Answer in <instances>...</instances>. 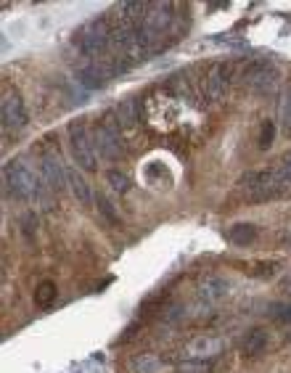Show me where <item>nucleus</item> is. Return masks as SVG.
<instances>
[{"mask_svg":"<svg viewBox=\"0 0 291 373\" xmlns=\"http://www.w3.org/2000/svg\"><path fill=\"white\" fill-rule=\"evenodd\" d=\"M3 177H6V191H11L16 199H40L45 204H51L42 188L45 180L35 175L24 159H11L3 170Z\"/></svg>","mask_w":291,"mask_h":373,"instance_id":"f257e3e1","label":"nucleus"},{"mask_svg":"<svg viewBox=\"0 0 291 373\" xmlns=\"http://www.w3.org/2000/svg\"><path fill=\"white\" fill-rule=\"evenodd\" d=\"M93 146L95 154L104 159H119L122 156V124L117 119L114 112L101 119L93 130Z\"/></svg>","mask_w":291,"mask_h":373,"instance_id":"f03ea898","label":"nucleus"},{"mask_svg":"<svg viewBox=\"0 0 291 373\" xmlns=\"http://www.w3.org/2000/svg\"><path fill=\"white\" fill-rule=\"evenodd\" d=\"M80 48L90 61H101L109 48H112V24L109 19H93L80 30Z\"/></svg>","mask_w":291,"mask_h":373,"instance_id":"7ed1b4c3","label":"nucleus"},{"mask_svg":"<svg viewBox=\"0 0 291 373\" xmlns=\"http://www.w3.org/2000/svg\"><path fill=\"white\" fill-rule=\"evenodd\" d=\"M69 143H72V154L77 159V165L88 170V172H95V146L93 138L88 135V127H85L80 119L69 122Z\"/></svg>","mask_w":291,"mask_h":373,"instance_id":"20e7f679","label":"nucleus"},{"mask_svg":"<svg viewBox=\"0 0 291 373\" xmlns=\"http://www.w3.org/2000/svg\"><path fill=\"white\" fill-rule=\"evenodd\" d=\"M244 85L254 93H273L278 85V69L268 61H251L244 66Z\"/></svg>","mask_w":291,"mask_h":373,"instance_id":"39448f33","label":"nucleus"},{"mask_svg":"<svg viewBox=\"0 0 291 373\" xmlns=\"http://www.w3.org/2000/svg\"><path fill=\"white\" fill-rule=\"evenodd\" d=\"M222 339L220 336H196L194 342H188V347L183 353L167 360V363H180V360H215L220 353H222Z\"/></svg>","mask_w":291,"mask_h":373,"instance_id":"423d86ee","label":"nucleus"},{"mask_svg":"<svg viewBox=\"0 0 291 373\" xmlns=\"http://www.w3.org/2000/svg\"><path fill=\"white\" fill-rule=\"evenodd\" d=\"M0 117H3V130L6 133H19L21 127L27 124V109H24V101H21V95L16 90L3 95Z\"/></svg>","mask_w":291,"mask_h":373,"instance_id":"0eeeda50","label":"nucleus"},{"mask_svg":"<svg viewBox=\"0 0 291 373\" xmlns=\"http://www.w3.org/2000/svg\"><path fill=\"white\" fill-rule=\"evenodd\" d=\"M40 170H42V180H45V186L51 188V191H61V188L69 183V177H66L69 170H64L61 159H59L56 154L42 156Z\"/></svg>","mask_w":291,"mask_h":373,"instance_id":"6e6552de","label":"nucleus"},{"mask_svg":"<svg viewBox=\"0 0 291 373\" xmlns=\"http://www.w3.org/2000/svg\"><path fill=\"white\" fill-rule=\"evenodd\" d=\"M230 294V280L222 276H207L198 283V300L204 304H215V302L225 300Z\"/></svg>","mask_w":291,"mask_h":373,"instance_id":"1a4fd4ad","label":"nucleus"},{"mask_svg":"<svg viewBox=\"0 0 291 373\" xmlns=\"http://www.w3.org/2000/svg\"><path fill=\"white\" fill-rule=\"evenodd\" d=\"M230 64H215L209 69V77H207V90H209V98L220 101L225 90H228V83H230Z\"/></svg>","mask_w":291,"mask_h":373,"instance_id":"9d476101","label":"nucleus"},{"mask_svg":"<svg viewBox=\"0 0 291 373\" xmlns=\"http://www.w3.org/2000/svg\"><path fill=\"white\" fill-rule=\"evenodd\" d=\"M265 347H268V331H262V328H251V331L244 333V339L239 342V350L247 357H254V355L265 353Z\"/></svg>","mask_w":291,"mask_h":373,"instance_id":"9b49d317","label":"nucleus"},{"mask_svg":"<svg viewBox=\"0 0 291 373\" xmlns=\"http://www.w3.org/2000/svg\"><path fill=\"white\" fill-rule=\"evenodd\" d=\"M162 365H165V357H156L154 353H141L127 363V371L130 373H159L162 371Z\"/></svg>","mask_w":291,"mask_h":373,"instance_id":"f8f14e48","label":"nucleus"},{"mask_svg":"<svg viewBox=\"0 0 291 373\" xmlns=\"http://www.w3.org/2000/svg\"><path fill=\"white\" fill-rule=\"evenodd\" d=\"M228 239L233 247H249L257 239V225L254 223H236L233 228L228 230Z\"/></svg>","mask_w":291,"mask_h":373,"instance_id":"ddd939ff","label":"nucleus"},{"mask_svg":"<svg viewBox=\"0 0 291 373\" xmlns=\"http://www.w3.org/2000/svg\"><path fill=\"white\" fill-rule=\"evenodd\" d=\"M66 177H69V186H72L74 199H77L83 207H88V204L93 201V194H90V188H88V183H85V177L80 175L77 170H69V172H66Z\"/></svg>","mask_w":291,"mask_h":373,"instance_id":"4468645a","label":"nucleus"},{"mask_svg":"<svg viewBox=\"0 0 291 373\" xmlns=\"http://www.w3.org/2000/svg\"><path fill=\"white\" fill-rule=\"evenodd\" d=\"M117 119H119V124L122 127H136L138 119H141V112H138V101L136 98H125L122 104L117 106Z\"/></svg>","mask_w":291,"mask_h":373,"instance_id":"2eb2a0df","label":"nucleus"},{"mask_svg":"<svg viewBox=\"0 0 291 373\" xmlns=\"http://www.w3.org/2000/svg\"><path fill=\"white\" fill-rule=\"evenodd\" d=\"M56 294H59V289H56L53 280H40L37 289H35V304L37 307H48V304H53Z\"/></svg>","mask_w":291,"mask_h":373,"instance_id":"dca6fc26","label":"nucleus"},{"mask_svg":"<svg viewBox=\"0 0 291 373\" xmlns=\"http://www.w3.org/2000/svg\"><path fill=\"white\" fill-rule=\"evenodd\" d=\"M95 207H98V215L109 223V225H119V215H117L114 204L109 201L106 196H95Z\"/></svg>","mask_w":291,"mask_h":373,"instance_id":"f3484780","label":"nucleus"},{"mask_svg":"<svg viewBox=\"0 0 291 373\" xmlns=\"http://www.w3.org/2000/svg\"><path fill=\"white\" fill-rule=\"evenodd\" d=\"M273 138H275V124H273V119H265V122L260 124V138H257V148L260 151H268L273 146Z\"/></svg>","mask_w":291,"mask_h":373,"instance_id":"a211bd4d","label":"nucleus"},{"mask_svg":"<svg viewBox=\"0 0 291 373\" xmlns=\"http://www.w3.org/2000/svg\"><path fill=\"white\" fill-rule=\"evenodd\" d=\"M268 315L275 323H291V302H273L268 307Z\"/></svg>","mask_w":291,"mask_h":373,"instance_id":"6ab92c4d","label":"nucleus"},{"mask_svg":"<svg viewBox=\"0 0 291 373\" xmlns=\"http://www.w3.org/2000/svg\"><path fill=\"white\" fill-rule=\"evenodd\" d=\"M212 360H180L175 373H209Z\"/></svg>","mask_w":291,"mask_h":373,"instance_id":"aec40b11","label":"nucleus"},{"mask_svg":"<svg viewBox=\"0 0 291 373\" xmlns=\"http://www.w3.org/2000/svg\"><path fill=\"white\" fill-rule=\"evenodd\" d=\"M106 180H109V186L114 188L117 194H127L130 191V177L125 172H119V170H109L106 172Z\"/></svg>","mask_w":291,"mask_h":373,"instance_id":"412c9836","label":"nucleus"},{"mask_svg":"<svg viewBox=\"0 0 291 373\" xmlns=\"http://www.w3.org/2000/svg\"><path fill=\"white\" fill-rule=\"evenodd\" d=\"M251 273V276H260V278H268V276H273L275 270H278V262H260L257 268H247Z\"/></svg>","mask_w":291,"mask_h":373,"instance_id":"4be33fe9","label":"nucleus"},{"mask_svg":"<svg viewBox=\"0 0 291 373\" xmlns=\"http://www.w3.org/2000/svg\"><path fill=\"white\" fill-rule=\"evenodd\" d=\"M35 223H37V215H24V220H21V230H24V236L27 239H35Z\"/></svg>","mask_w":291,"mask_h":373,"instance_id":"5701e85b","label":"nucleus"},{"mask_svg":"<svg viewBox=\"0 0 291 373\" xmlns=\"http://www.w3.org/2000/svg\"><path fill=\"white\" fill-rule=\"evenodd\" d=\"M281 117H283V124H286V130L291 133V90L283 95L281 101Z\"/></svg>","mask_w":291,"mask_h":373,"instance_id":"b1692460","label":"nucleus"},{"mask_svg":"<svg viewBox=\"0 0 291 373\" xmlns=\"http://www.w3.org/2000/svg\"><path fill=\"white\" fill-rule=\"evenodd\" d=\"M278 172H281L283 177H291V154L281 156V162H278Z\"/></svg>","mask_w":291,"mask_h":373,"instance_id":"393cba45","label":"nucleus"},{"mask_svg":"<svg viewBox=\"0 0 291 373\" xmlns=\"http://www.w3.org/2000/svg\"><path fill=\"white\" fill-rule=\"evenodd\" d=\"M278 241H281V247H291V225L286 230H281V236H278Z\"/></svg>","mask_w":291,"mask_h":373,"instance_id":"a878e982","label":"nucleus"},{"mask_svg":"<svg viewBox=\"0 0 291 373\" xmlns=\"http://www.w3.org/2000/svg\"><path fill=\"white\" fill-rule=\"evenodd\" d=\"M289 199H291V191H289Z\"/></svg>","mask_w":291,"mask_h":373,"instance_id":"bb28decb","label":"nucleus"}]
</instances>
